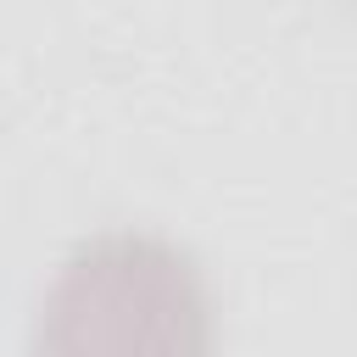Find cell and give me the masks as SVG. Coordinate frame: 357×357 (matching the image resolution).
<instances>
[{"mask_svg":"<svg viewBox=\"0 0 357 357\" xmlns=\"http://www.w3.org/2000/svg\"><path fill=\"white\" fill-rule=\"evenodd\" d=\"M28 357H218L201 262L156 229H95L50 273Z\"/></svg>","mask_w":357,"mask_h":357,"instance_id":"6da1fadb","label":"cell"}]
</instances>
